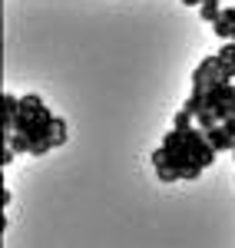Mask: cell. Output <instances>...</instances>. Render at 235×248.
<instances>
[{
	"mask_svg": "<svg viewBox=\"0 0 235 248\" xmlns=\"http://www.w3.org/2000/svg\"><path fill=\"white\" fill-rule=\"evenodd\" d=\"M205 136H209V142H212L216 149H232V146H235V136L225 129V123H219V126H212V129H205Z\"/></svg>",
	"mask_w": 235,
	"mask_h": 248,
	"instance_id": "obj_1",
	"label": "cell"
},
{
	"mask_svg": "<svg viewBox=\"0 0 235 248\" xmlns=\"http://www.w3.org/2000/svg\"><path fill=\"white\" fill-rule=\"evenodd\" d=\"M199 7H202V20H209V23H216L219 14H222V3L219 0H202Z\"/></svg>",
	"mask_w": 235,
	"mask_h": 248,
	"instance_id": "obj_2",
	"label": "cell"
},
{
	"mask_svg": "<svg viewBox=\"0 0 235 248\" xmlns=\"http://www.w3.org/2000/svg\"><path fill=\"white\" fill-rule=\"evenodd\" d=\"M20 109L23 113H43V99L40 96H23L20 99Z\"/></svg>",
	"mask_w": 235,
	"mask_h": 248,
	"instance_id": "obj_3",
	"label": "cell"
},
{
	"mask_svg": "<svg viewBox=\"0 0 235 248\" xmlns=\"http://www.w3.org/2000/svg\"><path fill=\"white\" fill-rule=\"evenodd\" d=\"M66 142V123L53 116V146H63Z\"/></svg>",
	"mask_w": 235,
	"mask_h": 248,
	"instance_id": "obj_4",
	"label": "cell"
},
{
	"mask_svg": "<svg viewBox=\"0 0 235 248\" xmlns=\"http://www.w3.org/2000/svg\"><path fill=\"white\" fill-rule=\"evenodd\" d=\"M212 30H216V37H222V40H232V30H235V27H232V23H225V20L219 17L216 23H212Z\"/></svg>",
	"mask_w": 235,
	"mask_h": 248,
	"instance_id": "obj_5",
	"label": "cell"
},
{
	"mask_svg": "<svg viewBox=\"0 0 235 248\" xmlns=\"http://www.w3.org/2000/svg\"><path fill=\"white\" fill-rule=\"evenodd\" d=\"M176 129H192V113L189 109H179L176 113Z\"/></svg>",
	"mask_w": 235,
	"mask_h": 248,
	"instance_id": "obj_6",
	"label": "cell"
},
{
	"mask_svg": "<svg viewBox=\"0 0 235 248\" xmlns=\"http://www.w3.org/2000/svg\"><path fill=\"white\" fill-rule=\"evenodd\" d=\"M222 123H225V129H229V133L235 136V116H229V119H222Z\"/></svg>",
	"mask_w": 235,
	"mask_h": 248,
	"instance_id": "obj_7",
	"label": "cell"
},
{
	"mask_svg": "<svg viewBox=\"0 0 235 248\" xmlns=\"http://www.w3.org/2000/svg\"><path fill=\"white\" fill-rule=\"evenodd\" d=\"M182 3H186V7H199L202 0H182Z\"/></svg>",
	"mask_w": 235,
	"mask_h": 248,
	"instance_id": "obj_8",
	"label": "cell"
},
{
	"mask_svg": "<svg viewBox=\"0 0 235 248\" xmlns=\"http://www.w3.org/2000/svg\"><path fill=\"white\" fill-rule=\"evenodd\" d=\"M232 40H235V30H232Z\"/></svg>",
	"mask_w": 235,
	"mask_h": 248,
	"instance_id": "obj_9",
	"label": "cell"
},
{
	"mask_svg": "<svg viewBox=\"0 0 235 248\" xmlns=\"http://www.w3.org/2000/svg\"><path fill=\"white\" fill-rule=\"evenodd\" d=\"M232 155H235V146H232Z\"/></svg>",
	"mask_w": 235,
	"mask_h": 248,
	"instance_id": "obj_10",
	"label": "cell"
}]
</instances>
